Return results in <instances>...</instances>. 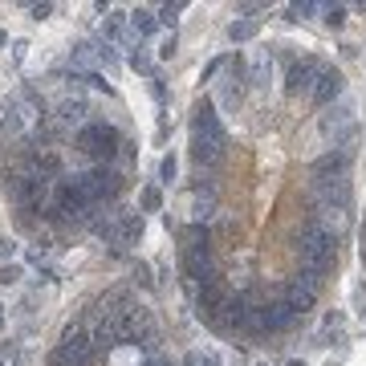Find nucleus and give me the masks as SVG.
<instances>
[{
  "label": "nucleus",
  "instance_id": "nucleus-18",
  "mask_svg": "<svg viewBox=\"0 0 366 366\" xmlns=\"http://www.w3.org/2000/svg\"><path fill=\"white\" fill-rule=\"evenodd\" d=\"M138 212H163V187L159 183H142L138 187Z\"/></svg>",
  "mask_w": 366,
  "mask_h": 366
},
{
  "label": "nucleus",
  "instance_id": "nucleus-32",
  "mask_svg": "<svg viewBox=\"0 0 366 366\" xmlns=\"http://www.w3.org/2000/svg\"><path fill=\"white\" fill-rule=\"evenodd\" d=\"M29 41H25V37H17V41H12V61H25V57H29Z\"/></svg>",
  "mask_w": 366,
  "mask_h": 366
},
{
  "label": "nucleus",
  "instance_id": "nucleus-17",
  "mask_svg": "<svg viewBox=\"0 0 366 366\" xmlns=\"http://www.w3.org/2000/svg\"><path fill=\"white\" fill-rule=\"evenodd\" d=\"M346 21H350V4H321V25L330 33H342Z\"/></svg>",
  "mask_w": 366,
  "mask_h": 366
},
{
  "label": "nucleus",
  "instance_id": "nucleus-37",
  "mask_svg": "<svg viewBox=\"0 0 366 366\" xmlns=\"http://www.w3.org/2000/svg\"><path fill=\"white\" fill-rule=\"evenodd\" d=\"M0 45H8V33H4V29H0Z\"/></svg>",
  "mask_w": 366,
  "mask_h": 366
},
{
  "label": "nucleus",
  "instance_id": "nucleus-5",
  "mask_svg": "<svg viewBox=\"0 0 366 366\" xmlns=\"http://www.w3.org/2000/svg\"><path fill=\"white\" fill-rule=\"evenodd\" d=\"M82 187L90 191V200L98 208H114V204H122V191H127V175L114 167V163H90V167H78L74 171Z\"/></svg>",
  "mask_w": 366,
  "mask_h": 366
},
{
  "label": "nucleus",
  "instance_id": "nucleus-2",
  "mask_svg": "<svg viewBox=\"0 0 366 366\" xmlns=\"http://www.w3.org/2000/svg\"><path fill=\"white\" fill-rule=\"evenodd\" d=\"M45 98L37 86H17V90L8 94V102H4V118H0V135L8 147H17V142H25V138L33 135L41 122H45Z\"/></svg>",
  "mask_w": 366,
  "mask_h": 366
},
{
  "label": "nucleus",
  "instance_id": "nucleus-19",
  "mask_svg": "<svg viewBox=\"0 0 366 366\" xmlns=\"http://www.w3.org/2000/svg\"><path fill=\"white\" fill-rule=\"evenodd\" d=\"M318 12H321V4H314V0H293V4H285V21H289V25L314 21Z\"/></svg>",
  "mask_w": 366,
  "mask_h": 366
},
{
  "label": "nucleus",
  "instance_id": "nucleus-38",
  "mask_svg": "<svg viewBox=\"0 0 366 366\" xmlns=\"http://www.w3.org/2000/svg\"><path fill=\"white\" fill-rule=\"evenodd\" d=\"M321 366H342V363H334V358H330V363H321Z\"/></svg>",
  "mask_w": 366,
  "mask_h": 366
},
{
  "label": "nucleus",
  "instance_id": "nucleus-15",
  "mask_svg": "<svg viewBox=\"0 0 366 366\" xmlns=\"http://www.w3.org/2000/svg\"><path fill=\"white\" fill-rule=\"evenodd\" d=\"M257 37H261V21H257V17H248V21L236 17V21L228 25V41L232 45H248V41H257Z\"/></svg>",
  "mask_w": 366,
  "mask_h": 366
},
{
  "label": "nucleus",
  "instance_id": "nucleus-11",
  "mask_svg": "<svg viewBox=\"0 0 366 366\" xmlns=\"http://www.w3.org/2000/svg\"><path fill=\"white\" fill-rule=\"evenodd\" d=\"M248 90H269V82H273V69H277V53L269 45H257L248 57Z\"/></svg>",
  "mask_w": 366,
  "mask_h": 366
},
{
  "label": "nucleus",
  "instance_id": "nucleus-13",
  "mask_svg": "<svg viewBox=\"0 0 366 366\" xmlns=\"http://www.w3.org/2000/svg\"><path fill=\"white\" fill-rule=\"evenodd\" d=\"M147 346H138V342H122V346H114L106 358H102V366H147Z\"/></svg>",
  "mask_w": 366,
  "mask_h": 366
},
{
  "label": "nucleus",
  "instance_id": "nucleus-7",
  "mask_svg": "<svg viewBox=\"0 0 366 366\" xmlns=\"http://www.w3.org/2000/svg\"><path fill=\"white\" fill-rule=\"evenodd\" d=\"M98 363H102V354L90 346L82 325H65L61 342L49 350V358H45V366H98Z\"/></svg>",
  "mask_w": 366,
  "mask_h": 366
},
{
  "label": "nucleus",
  "instance_id": "nucleus-30",
  "mask_svg": "<svg viewBox=\"0 0 366 366\" xmlns=\"http://www.w3.org/2000/svg\"><path fill=\"white\" fill-rule=\"evenodd\" d=\"M151 94H155V102H159V106H167V86H163V78H159V74L151 78Z\"/></svg>",
  "mask_w": 366,
  "mask_h": 366
},
{
  "label": "nucleus",
  "instance_id": "nucleus-34",
  "mask_svg": "<svg viewBox=\"0 0 366 366\" xmlns=\"http://www.w3.org/2000/svg\"><path fill=\"white\" fill-rule=\"evenodd\" d=\"M338 53H342V61H354V57H358V45H350V41H342V45H338Z\"/></svg>",
  "mask_w": 366,
  "mask_h": 366
},
{
  "label": "nucleus",
  "instance_id": "nucleus-25",
  "mask_svg": "<svg viewBox=\"0 0 366 366\" xmlns=\"http://www.w3.org/2000/svg\"><path fill=\"white\" fill-rule=\"evenodd\" d=\"M131 277H135L142 289H155V277H151V265H147V261H135V265H131Z\"/></svg>",
  "mask_w": 366,
  "mask_h": 366
},
{
  "label": "nucleus",
  "instance_id": "nucleus-39",
  "mask_svg": "<svg viewBox=\"0 0 366 366\" xmlns=\"http://www.w3.org/2000/svg\"><path fill=\"white\" fill-rule=\"evenodd\" d=\"M0 325H4V305H0Z\"/></svg>",
  "mask_w": 366,
  "mask_h": 366
},
{
  "label": "nucleus",
  "instance_id": "nucleus-1",
  "mask_svg": "<svg viewBox=\"0 0 366 366\" xmlns=\"http://www.w3.org/2000/svg\"><path fill=\"white\" fill-rule=\"evenodd\" d=\"M187 151H191V167L195 180H216L228 171V155H232V138L228 127L216 110L212 98H195L191 102V122H187Z\"/></svg>",
  "mask_w": 366,
  "mask_h": 366
},
{
  "label": "nucleus",
  "instance_id": "nucleus-26",
  "mask_svg": "<svg viewBox=\"0 0 366 366\" xmlns=\"http://www.w3.org/2000/svg\"><path fill=\"white\" fill-rule=\"evenodd\" d=\"M224 65H228V53H220V57H216V61H208V69H204V74H200V82H208V86H212V82H216V78H220V69H224Z\"/></svg>",
  "mask_w": 366,
  "mask_h": 366
},
{
  "label": "nucleus",
  "instance_id": "nucleus-12",
  "mask_svg": "<svg viewBox=\"0 0 366 366\" xmlns=\"http://www.w3.org/2000/svg\"><path fill=\"white\" fill-rule=\"evenodd\" d=\"M127 29H131V37H135V41L155 37V33H159V17H155V8L135 4V8H131V21H127Z\"/></svg>",
  "mask_w": 366,
  "mask_h": 366
},
{
  "label": "nucleus",
  "instance_id": "nucleus-4",
  "mask_svg": "<svg viewBox=\"0 0 366 366\" xmlns=\"http://www.w3.org/2000/svg\"><path fill=\"white\" fill-rule=\"evenodd\" d=\"M244 94H248V61L240 53H228V65L212 82V102L220 114H236L244 106Z\"/></svg>",
  "mask_w": 366,
  "mask_h": 366
},
{
  "label": "nucleus",
  "instance_id": "nucleus-20",
  "mask_svg": "<svg viewBox=\"0 0 366 366\" xmlns=\"http://www.w3.org/2000/svg\"><path fill=\"white\" fill-rule=\"evenodd\" d=\"M183 12H187V4H183V0L159 4V8H155V17H159V29H171V33H175V21H180Z\"/></svg>",
  "mask_w": 366,
  "mask_h": 366
},
{
  "label": "nucleus",
  "instance_id": "nucleus-8",
  "mask_svg": "<svg viewBox=\"0 0 366 366\" xmlns=\"http://www.w3.org/2000/svg\"><path fill=\"white\" fill-rule=\"evenodd\" d=\"M49 118H57L61 127H69L74 135L86 127V122H94L98 114H94V102L86 90H78V86H69V90H61V98L53 102V114Z\"/></svg>",
  "mask_w": 366,
  "mask_h": 366
},
{
  "label": "nucleus",
  "instance_id": "nucleus-40",
  "mask_svg": "<svg viewBox=\"0 0 366 366\" xmlns=\"http://www.w3.org/2000/svg\"><path fill=\"white\" fill-rule=\"evenodd\" d=\"M363 321H366V305H363Z\"/></svg>",
  "mask_w": 366,
  "mask_h": 366
},
{
  "label": "nucleus",
  "instance_id": "nucleus-41",
  "mask_svg": "<svg viewBox=\"0 0 366 366\" xmlns=\"http://www.w3.org/2000/svg\"><path fill=\"white\" fill-rule=\"evenodd\" d=\"M0 366H8V363H4V358H0Z\"/></svg>",
  "mask_w": 366,
  "mask_h": 366
},
{
  "label": "nucleus",
  "instance_id": "nucleus-36",
  "mask_svg": "<svg viewBox=\"0 0 366 366\" xmlns=\"http://www.w3.org/2000/svg\"><path fill=\"white\" fill-rule=\"evenodd\" d=\"M285 366H310V363H305V358H289Z\"/></svg>",
  "mask_w": 366,
  "mask_h": 366
},
{
  "label": "nucleus",
  "instance_id": "nucleus-16",
  "mask_svg": "<svg viewBox=\"0 0 366 366\" xmlns=\"http://www.w3.org/2000/svg\"><path fill=\"white\" fill-rule=\"evenodd\" d=\"M142 236H147V220H142V212H127V220H122V248L142 244Z\"/></svg>",
  "mask_w": 366,
  "mask_h": 366
},
{
  "label": "nucleus",
  "instance_id": "nucleus-31",
  "mask_svg": "<svg viewBox=\"0 0 366 366\" xmlns=\"http://www.w3.org/2000/svg\"><path fill=\"white\" fill-rule=\"evenodd\" d=\"M29 17H33V21H49V17H53V4H29Z\"/></svg>",
  "mask_w": 366,
  "mask_h": 366
},
{
  "label": "nucleus",
  "instance_id": "nucleus-14",
  "mask_svg": "<svg viewBox=\"0 0 366 366\" xmlns=\"http://www.w3.org/2000/svg\"><path fill=\"white\" fill-rule=\"evenodd\" d=\"M127 65L142 74L147 82L155 78V61H151V53H147V41H135V37H127Z\"/></svg>",
  "mask_w": 366,
  "mask_h": 366
},
{
  "label": "nucleus",
  "instance_id": "nucleus-3",
  "mask_svg": "<svg viewBox=\"0 0 366 366\" xmlns=\"http://www.w3.org/2000/svg\"><path fill=\"white\" fill-rule=\"evenodd\" d=\"M127 142H131V135H127L118 122L94 118V122H86V127L74 135V151L82 155V167H90V163H118V155H122Z\"/></svg>",
  "mask_w": 366,
  "mask_h": 366
},
{
  "label": "nucleus",
  "instance_id": "nucleus-24",
  "mask_svg": "<svg viewBox=\"0 0 366 366\" xmlns=\"http://www.w3.org/2000/svg\"><path fill=\"white\" fill-rule=\"evenodd\" d=\"M175 53H180V37H175V33H163L159 45H155V57H159V61H171Z\"/></svg>",
  "mask_w": 366,
  "mask_h": 366
},
{
  "label": "nucleus",
  "instance_id": "nucleus-22",
  "mask_svg": "<svg viewBox=\"0 0 366 366\" xmlns=\"http://www.w3.org/2000/svg\"><path fill=\"white\" fill-rule=\"evenodd\" d=\"M21 281H25V265H21V261L0 265V289H17Z\"/></svg>",
  "mask_w": 366,
  "mask_h": 366
},
{
  "label": "nucleus",
  "instance_id": "nucleus-27",
  "mask_svg": "<svg viewBox=\"0 0 366 366\" xmlns=\"http://www.w3.org/2000/svg\"><path fill=\"white\" fill-rule=\"evenodd\" d=\"M321 330H346V314H342V310H325Z\"/></svg>",
  "mask_w": 366,
  "mask_h": 366
},
{
  "label": "nucleus",
  "instance_id": "nucleus-28",
  "mask_svg": "<svg viewBox=\"0 0 366 366\" xmlns=\"http://www.w3.org/2000/svg\"><path fill=\"white\" fill-rule=\"evenodd\" d=\"M8 261H17V240L0 236V265H8Z\"/></svg>",
  "mask_w": 366,
  "mask_h": 366
},
{
  "label": "nucleus",
  "instance_id": "nucleus-6",
  "mask_svg": "<svg viewBox=\"0 0 366 366\" xmlns=\"http://www.w3.org/2000/svg\"><path fill=\"white\" fill-rule=\"evenodd\" d=\"M330 61L321 57V53H305V57H293L289 65H285V98L289 102H310L314 98V86H318L321 69H325Z\"/></svg>",
  "mask_w": 366,
  "mask_h": 366
},
{
  "label": "nucleus",
  "instance_id": "nucleus-21",
  "mask_svg": "<svg viewBox=\"0 0 366 366\" xmlns=\"http://www.w3.org/2000/svg\"><path fill=\"white\" fill-rule=\"evenodd\" d=\"M180 180V159H175V151H171V155H163V159H159V187H171V183Z\"/></svg>",
  "mask_w": 366,
  "mask_h": 366
},
{
  "label": "nucleus",
  "instance_id": "nucleus-9",
  "mask_svg": "<svg viewBox=\"0 0 366 366\" xmlns=\"http://www.w3.org/2000/svg\"><path fill=\"white\" fill-rule=\"evenodd\" d=\"M346 98V74L330 61L325 69H321L318 86H314V98H310V106L314 110H325V106H334V102H342Z\"/></svg>",
  "mask_w": 366,
  "mask_h": 366
},
{
  "label": "nucleus",
  "instance_id": "nucleus-33",
  "mask_svg": "<svg viewBox=\"0 0 366 366\" xmlns=\"http://www.w3.org/2000/svg\"><path fill=\"white\" fill-rule=\"evenodd\" d=\"M200 366H224L220 350H204V354H200Z\"/></svg>",
  "mask_w": 366,
  "mask_h": 366
},
{
  "label": "nucleus",
  "instance_id": "nucleus-23",
  "mask_svg": "<svg viewBox=\"0 0 366 366\" xmlns=\"http://www.w3.org/2000/svg\"><path fill=\"white\" fill-rule=\"evenodd\" d=\"M98 69H106V74H118V49L106 45V41H98Z\"/></svg>",
  "mask_w": 366,
  "mask_h": 366
},
{
  "label": "nucleus",
  "instance_id": "nucleus-35",
  "mask_svg": "<svg viewBox=\"0 0 366 366\" xmlns=\"http://www.w3.org/2000/svg\"><path fill=\"white\" fill-rule=\"evenodd\" d=\"M183 366H200V350H191V354H183Z\"/></svg>",
  "mask_w": 366,
  "mask_h": 366
},
{
  "label": "nucleus",
  "instance_id": "nucleus-29",
  "mask_svg": "<svg viewBox=\"0 0 366 366\" xmlns=\"http://www.w3.org/2000/svg\"><path fill=\"white\" fill-rule=\"evenodd\" d=\"M53 281H57V273H53V269H37V277H33V289H37V293H41V289H49V285H53Z\"/></svg>",
  "mask_w": 366,
  "mask_h": 366
},
{
  "label": "nucleus",
  "instance_id": "nucleus-10",
  "mask_svg": "<svg viewBox=\"0 0 366 366\" xmlns=\"http://www.w3.org/2000/svg\"><path fill=\"white\" fill-rule=\"evenodd\" d=\"M350 122H358V102L346 94L342 102H334V106H325L318 114V131L321 138H330L334 131H342V127H350Z\"/></svg>",
  "mask_w": 366,
  "mask_h": 366
}]
</instances>
